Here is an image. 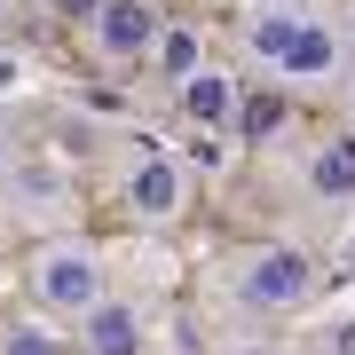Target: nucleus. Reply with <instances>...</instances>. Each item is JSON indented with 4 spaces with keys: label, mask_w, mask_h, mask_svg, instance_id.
<instances>
[{
    "label": "nucleus",
    "mask_w": 355,
    "mask_h": 355,
    "mask_svg": "<svg viewBox=\"0 0 355 355\" xmlns=\"http://www.w3.org/2000/svg\"><path fill=\"white\" fill-rule=\"evenodd\" d=\"M308 190H316L324 205H347L355 198V150H347V142H331V150L308 158Z\"/></svg>",
    "instance_id": "1a4fd4ad"
},
{
    "label": "nucleus",
    "mask_w": 355,
    "mask_h": 355,
    "mask_svg": "<svg viewBox=\"0 0 355 355\" xmlns=\"http://www.w3.org/2000/svg\"><path fill=\"white\" fill-rule=\"evenodd\" d=\"M190 158H198V166H221V158H229V142H221V135H198V142H190Z\"/></svg>",
    "instance_id": "ddd939ff"
},
{
    "label": "nucleus",
    "mask_w": 355,
    "mask_h": 355,
    "mask_svg": "<svg viewBox=\"0 0 355 355\" xmlns=\"http://www.w3.org/2000/svg\"><path fill=\"white\" fill-rule=\"evenodd\" d=\"M79 347L87 355H142V308H127V300L87 308L79 316Z\"/></svg>",
    "instance_id": "423d86ee"
},
{
    "label": "nucleus",
    "mask_w": 355,
    "mask_h": 355,
    "mask_svg": "<svg viewBox=\"0 0 355 355\" xmlns=\"http://www.w3.org/2000/svg\"><path fill=\"white\" fill-rule=\"evenodd\" d=\"M253 355H268V347H253Z\"/></svg>",
    "instance_id": "6ab92c4d"
},
{
    "label": "nucleus",
    "mask_w": 355,
    "mask_h": 355,
    "mask_svg": "<svg viewBox=\"0 0 355 355\" xmlns=\"http://www.w3.org/2000/svg\"><path fill=\"white\" fill-rule=\"evenodd\" d=\"M277 127H284V95H245L237 103V135L245 142H268Z\"/></svg>",
    "instance_id": "9b49d317"
},
{
    "label": "nucleus",
    "mask_w": 355,
    "mask_h": 355,
    "mask_svg": "<svg viewBox=\"0 0 355 355\" xmlns=\"http://www.w3.org/2000/svg\"><path fill=\"white\" fill-rule=\"evenodd\" d=\"M158 8L150 0H103L95 8V24H87V40H95V55L103 64H142V55L158 48Z\"/></svg>",
    "instance_id": "7ed1b4c3"
},
{
    "label": "nucleus",
    "mask_w": 355,
    "mask_h": 355,
    "mask_svg": "<svg viewBox=\"0 0 355 355\" xmlns=\"http://www.w3.org/2000/svg\"><path fill=\"white\" fill-rule=\"evenodd\" d=\"M48 8H55V16H71V24H95V8H103V0H48Z\"/></svg>",
    "instance_id": "4468645a"
},
{
    "label": "nucleus",
    "mask_w": 355,
    "mask_h": 355,
    "mask_svg": "<svg viewBox=\"0 0 355 355\" xmlns=\"http://www.w3.org/2000/svg\"><path fill=\"white\" fill-rule=\"evenodd\" d=\"M300 24H308V16L292 8V0H268L261 16H245V48H253L268 71H284V55H292V40H300Z\"/></svg>",
    "instance_id": "0eeeda50"
},
{
    "label": "nucleus",
    "mask_w": 355,
    "mask_h": 355,
    "mask_svg": "<svg viewBox=\"0 0 355 355\" xmlns=\"http://www.w3.org/2000/svg\"><path fill=\"white\" fill-rule=\"evenodd\" d=\"M182 190H190V182H182V166L166 158V150H150L127 174V205H135V221H174L182 214Z\"/></svg>",
    "instance_id": "39448f33"
},
{
    "label": "nucleus",
    "mask_w": 355,
    "mask_h": 355,
    "mask_svg": "<svg viewBox=\"0 0 355 355\" xmlns=\"http://www.w3.org/2000/svg\"><path fill=\"white\" fill-rule=\"evenodd\" d=\"M308 292H316V261H308L300 245H261V253H245V268H237V300L253 308V316H292Z\"/></svg>",
    "instance_id": "f257e3e1"
},
{
    "label": "nucleus",
    "mask_w": 355,
    "mask_h": 355,
    "mask_svg": "<svg viewBox=\"0 0 355 355\" xmlns=\"http://www.w3.org/2000/svg\"><path fill=\"white\" fill-rule=\"evenodd\" d=\"M0 166H8V135H0Z\"/></svg>",
    "instance_id": "a211bd4d"
},
{
    "label": "nucleus",
    "mask_w": 355,
    "mask_h": 355,
    "mask_svg": "<svg viewBox=\"0 0 355 355\" xmlns=\"http://www.w3.org/2000/svg\"><path fill=\"white\" fill-rule=\"evenodd\" d=\"M32 292H40V308H55V316H87V308H103L111 292H103V261H95V245H48V253L32 261Z\"/></svg>",
    "instance_id": "f03ea898"
},
{
    "label": "nucleus",
    "mask_w": 355,
    "mask_h": 355,
    "mask_svg": "<svg viewBox=\"0 0 355 355\" xmlns=\"http://www.w3.org/2000/svg\"><path fill=\"white\" fill-rule=\"evenodd\" d=\"M8 16H16V8H8V0H0V32H8Z\"/></svg>",
    "instance_id": "dca6fc26"
},
{
    "label": "nucleus",
    "mask_w": 355,
    "mask_h": 355,
    "mask_svg": "<svg viewBox=\"0 0 355 355\" xmlns=\"http://www.w3.org/2000/svg\"><path fill=\"white\" fill-rule=\"evenodd\" d=\"M324 355H355V324H331V340H324Z\"/></svg>",
    "instance_id": "2eb2a0df"
},
{
    "label": "nucleus",
    "mask_w": 355,
    "mask_h": 355,
    "mask_svg": "<svg viewBox=\"0 0 355 355\" xmlns=\"http://www.w3.org/2000/svg\"><path fill=\"white\" fill-rule=\"evenodd\" d=\"M150 64H158V79H174V87H182L190 71H205V40H198L190 24H166L158 48H150Z\"/></svg>",
    "instance_id": "6e6552de"
},
{
    "label": "nucleus",
    "mask_w": 355,
    "mask_h": 355,
    "mask_svg": "<svg viewBox=\"0 0 355 355\" xmlns=\"http://www.w3.org/2000/svg\"><path fill=\"white\" fill-rule=\"evenodd\" d=\"M347 32H355V24H347Z\"/></svg>",
    "instance_id": "aec40b11"
},
{
    "label": "nucleus",
    "mask_w": 355,
    "mask_h": 355,
    "mask_svg": "<svg viewBox=\"0 0 355 355\" xmlns=\"http://www.w3.org/2000/svg\"><path fill=\"white\" fill-rule=\"evenodd\" d=\"M174 95H182V111H190V127H198V135H221V127H237V103H245V95H237V79H229L221 64L190 71Z\"/></svg>",
    "instance_id": "20e7f679"
},
{
    "label": "nucleus",
    "mask_w": 355,
    "mask_h": 355,
    "mask_svg": "<svg viewBox=\"0 0 355 355\" xmlns=\"http://www.w3.org/2000/svg\"><path fill=\"white\" fill-rule=\"evenodd\" d=\"M331 64H340V40L324 24H300V40H292V55H284V79H324Z\"/></svg>",
    "instance_id": "9d476101"
},
{
    "label": "nucleus",
    "mask_w": 355,
    "mask_h": 355,
    "mask_svg": "<svg viewBox=\"0 0 355 355\" xmlns=\"http://www.w3.org/2000/svg\"><path fill=\"white\" fill-rule=\"evenodd\" d=\"M347 119H355V79H347Z\"/></svg>",
    "instance_id": "f3484780"
},
{
    "label": "nucleus",
    "mask_w": 355,
    "mask_h": 355,
    "mask_svg": "<svg viewBox=\"0 0 355 355\" xmlns=\"http://www.w3.org/2000/svg\"><path fill=\"white\" fill-rule=\"evenodd\" d=\"M0 355H64V347H55V331H40V324H8L0 331Z\"/></svg>",
    "instance_id": "f8f14e48"
}]
</instances>
